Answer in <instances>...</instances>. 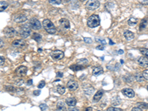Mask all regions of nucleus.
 <instances>
[{
	"mask_svg": "<svg viewBox=\"0 0 148 111\" xmlns=\"http://www.w3.org/2000/svg\"><path fill=\"white\" fill-rule=\"evenodd\" d=\"M103 72H104V70H103V68L101 67H94L93 70V74L94 76H99V75H101L103 73Z\"/></svg>",
	"mask_w": 148,
	"mask_h": 111,
	"instance_id": "18",
	"label": "nucleus"
},
{
	"mask_svg": "<svg viewBox=\"0 0 148 111\" xmlns=\"http://www.w3.org/2000/svg\"><path fill=\"white\" fill-rule=\"evenodd\" d=\"M96 49L97 50H103L104 49V47L103 45H99V46L96 47Z\"/></svg>",
	"mask_w": 148,
	"mask_h": 111,
	"instance_id": "39",
	"label": "nucleus"
},
{
	"mask_svg": "<svg viewBox=\"0 0 148 111\" xmlns=\"http://www.w3.org/2000/svg\"><path fill=\"white\" fill-rule=\"evenodd\" d=\"M147 19H143L141 22L140 25H139V30L140 31H142V30H144V29H145L146 28V27H147Z\"/></svg>",
	"mask_w": 148,
	"mask_h": 111,
	"instance_id": "23",
	"label": "nucleus"
},
{
	"mask_svg": "<svg viewBox=\"0 0 148 111\" xmlns=\"http://www.w3.org/2000/svg\"><path fill=\"white\" fill-rule=\"evenodd\" d=\"M135 79H136L137 81H139V82H142V81H144V76H143V74L141 73H137L135 75Z\"/></svg>",
	"mask_w": 148,
	"mask_h": 111,
	"instance_id": "21",
	"label": "nucleus"
},
{
	"mask_svg": "<svg viewBox=\"0 0 148 111\" xmlns=\"http://www.w3.org/2000/svg\"><path fill=\"white\" fill-rule=\"evenodd\" d=\"M56 107H57L58 110L59 111H65V110H66L65 105H64V104L62 102H59L57 103Z\"/></svg>",
	"mask_w": 148,
	"mask_h": 111,
	"instance_id": "22",
	"label": "nucleus"
},
{
	"mask_svg": "<svg viewBox=\"0 0 148 111\" xmlns=\"http://www.w3.org/2000/svg\"><path fill=\"white\" fill-rule=\"evenodd\" d=\"M98 111H100V110H98Z\"/></svg>",
	"mask_w": 148,
	"mask_h": 111,
	"instance_id": "53",
	"label": "nucleus"
},
{
	"mask_svg": "<svg viewBox=\"0 0 148 111\" xmlns=\"http://www.w3.org/2000/svg\"><path fill=\"white\" fill-rule=\"evenodd\" d=\"M39 52H42V49H41V48H39Z\"/></svg>",
	"mask_w": 148,
	"mask_h": 111,
	"instance_id": "50",
	"label": "nucleus"
},
{
	"mask_svg": "<svg viewBox=\"0 0 148 111\" xmlns=\"http://www.w3.org/2000/svg\"><path fill=\"white\" fill-rule=\"evenodd\" d=\"M77 64L79 65H82V66H85L88 64V60L86 59H81L77 60Z\"/></svg>",
	"mask_w": 148,
	"mask_h": 111,
	"instance_id": "26",
	"label": "nucleus"
},
{
	"mask_svg": "<svg viewBox=\"0 0 148 111\" xmlns=\"http://www.w3.org/2000/svg\"><path fill=\"white\" fill-rule=\"evenodd\" d=\"M4 63H5V59L2 55H1V62H0V64H1V65H2Z\"/></svg>",
	"mask_w": 148,
	"mask_h": 111,
	"instance_id": "43",
	"label": "nucleus"
},
{
	"mask_svg": "<svg viewBox=\"0 0 148 111\" xmlns=\"http://www.w3.org/2000/svg\"><path fill=\"white\" fill-rule=\"evenodd\" d=\"M131 111H142V110H141V108L138 107H133Z\"/></svg>",
	"mask_w": 148,
	"mask_h": 111,
	"instance_id": "42",
	"label": "nucleus"
},
{
	"mask_svg": "<svg viewBox=\"0 0 148 111\" xmlns=\"http://www.w3.org/2000/svg\"><path fill=\"white\" fill-rule=\"evenodd\" d=\"M80 1H82V2H85L86 0H80Z\"/></svg>",
	"mask_w": 148,
	"mask_h": 111,
	"instance_id": "51",
	"label": "nucleus"
},
{
	"mask_svg": "<svg viewBox=\"0 0 148 111\" xmlns=\"http://www.w3.org/2000/svg\"><path fill=\"white\" fill-rule=\"evenodd\" d=\"M28 71V68L24 66H20L19 67H17V69L16 70V73H17V75L20 76H24Z\"/></svg>",
	"mask_w": 148,
	"mask_h": 111,
	"instance_id": "14",
	"label": "nucleus"
},
{
	"mask_svg": "<svg viewBox=\"0 0 148 111\" xmlns=\"http://www.w3.org/2000/svg\"><path fill=\"white\" fill-rule=\"evenodd\" d=\"M51 57L54 60H60L64 57V53L62 50H55L51 53Z\"/></svg>",
	"mask_w": 148,
	"mask_h": 111,
	"instance_id": "5",
	"label": "nucleus"
},
{
	"mask_svg": "<svg viewBox=\"0 0 148 111\" xmlns=\"http://www.w3.org/2000/svg\"><path fill=\"white\" fill-rule=\"evenodd\" d=\"M49 2L53 5H60L62 0H49Z\"/></svg>",
	"mask_w": 148,
	"mask_h": 111,
	"instance_id": "31",
	"label": "nucleus"
},
{
	"mask_svg": "<svg viewBox=\"0 0 148 111\" xmlns=\"http://www.w3.org/2000/svg\"><path fill=\"white\" fill-rule=\"evenodd\" d=\"M32 82H33V81H32V80L31 79L29 80V81H28V84L29 85H31V84H32Z\"/></svg>",
	"mask_w": 148,
	"mask_h": 111,
	"instance_id": "48",
	"label": "nucleus"
},
{
	"mask_svg": "<svg viewBox=\"0 0 148 111\" xmlns=\"http://www.w3.org/2000/svg\"><path fill=\"white\" fill-rule=\"evenodd\" d=\"M6 90L8 91H10V92H15L16 88L14 87L13 86H6Z\"/></svg>",
	"mask_w": 148,
	"mask_h": 111,
	"instance_id": "33",
	"label": "nucleus"
},
{
	"mask_svg": "<svg viewBox=\"0 0 148 111\" xmlns=\"http://www.w3.org/2000/svg\"><path fill=\"white\" fill-rule=\"evenodd\" d=\"M45 81H41L39 83V85H38V87L41 89V88H43L45 87Z\"/></svg>",
	"mask_w": 148,
	"mask_h": 111,
	"instance_id": "34",
	"label": "nucleus"
},
{
	"mask_svg": "<svg viewBox=\"0 0 148 111\" xmlns=\"http://www.w3.org/2000/svg\"><path fill=\"white\" fill-rule=\"evenodd\" d=\"M4 33L7 37H14L16 34V30L13 27H6L4 30Z\"/></svg>",
	"mask_w": 148,
	"mask_h": 111,
	"instance_id": "7",
	"label": "nucleus"
},
{
	"mask_svg": "<svg viewBox=\"0 0 148 111\" xmlns=\"http://www.w3.org/2000/svg\"><path fill=\"white\" fill-rule=\"evenodd\" d=\"M140 52L142 55H144V56H145V57H147V58H148V49L147 48H140Z\"/></svg>",
	"mask_w": 148,
	"mask_h": 111,
	"instance_id": "29",
	"label": "nucleus"
},
{
	"mask_svg": "<svg viewBox=\"0 0 148 111\" xmlns=\"http://www.w3.org/2000/svg\"><path fill=\"white\" fill-rule=\"evenodd\" d=\"M1 48H2V39H1Z\"/></svg>",
	"mask_w": 148,
	"mask_h": 111,
	"instance_id": "49",
	"label": "nucleus"
},
{
	"mask_svg": "<svg viewBox=\"0 0 148 111\" xmlns=\"http://www.w3.org/2000/svg\"><path fill=\"white\" fill-rule=\"evenodd\" d=\"M83 111H93V108L92 107H87Z\"/></svg>",
	"mask_w": 148,
	"mask_h": 111,
	"instance_id": "45",
	"label": "nucleus"
},
{
	"mask_svg": "<svg viewBox=\"0 0 148 111\" xmlns=\"http://www.w3.org/2000/svg\"><path fill=\"white\" fill-rule=\"evenodd\" d=\"M27 16H25L24 14H16V16H14V19L16 22L18 23H22L24 22L27 20Z\"/></svg>",
	"mask_w": 148,
	"mask_h": 111,
	"instance_id": "10",
	"label": "nucleus"
},
{
	"mask_svg": "<svg viewBox=\"0 0 148 111\" xmlns=\"http://www.w3.org/2000/svg\"><path fill=\"white\" fill-rule=\"evenodd\" d=\"M122 93L128 97V98H133L135 96V93L133 91V90L131 88H125L122 90Z\"/></svg>",
	"mask_w": 148,
	"mask_h": 111,
	"instance_id": "9",
	"label": "nucleus"
},
{
	"mask_svg": "<svg viewBox=\"0 0 148 111\" xmlns=\"http://www.w3.org/2000/svg\"><path fill=\"white\" fill-rule=\"evenodd\" d=\"M87 26L91 27V28L96 27L99 26V24H100V18L98 15L93 14L87 19Z\"/></svg>",
	"mask_w": 148,
	"mask_h": 111,
	"instance_id": "2",
	"label": "nucleus"
},
{
	"mask_svg": "<svg viewBox=\"0 0 148 111\" xmlns=\"http://www.w3.org/2000/svg\"><path fill=\"white\" fill-rule=\"evenodd\" d=\"M31 30L30 28V27L28 24H24L21 27L20 30H19V35L21 36V37L22 38H27L31 35Z\"/></svg>",
	"mask_w": 148,
	"mask_h": 111,
	"instance_id": "3",
	"label": "nucleus"
},
{
	"mask_svg": "<svg viewBox=\"0 0 148 111\" xmlns=\"http://www.w3.org/2000/svg\"><path fill=\"white\" fill-rule=\"evenodd\" d=\"M57 92L60 94H64L65 92V87L62 85H59L57 86Z\"/></svg>",
	"mask_w": 148,
	"mask_h": 111,
	"instance_id": "27",
	"label": "nucleus"
},
{
	"mask_svg": "<svg viewBox=\"0 0 148 111\" xmlns=\"http://www.w3.org/2000/svg\"><path fill=\"white\" fill-rule=\"evenodd\" d=\"M110 45H114V42H113V41L111 39H110Z\"/></svg>",
	"mask_w": 148,
	"mask_h": 111,
	"instance_id": "47",
	"label": "nucleus"
},
{
	"mask_svg": "<svg viewBox=\"0 0 148 111\" xmlns=\"http://www.w3.org/2000/svg\"><path fill=\"white\" fill-rule=\"evenodd\" d=\"M56 76L57 77H62L63 73H62V72H57L56 73Z\"/></svg>",
	"mask_w": 148,
	"mask_h": 111,
	"instance_id": "41",
	"label": "nucleus"
},
{
	"mask_svg": "<svg viewBox=\"0 0 148 111\" xmlns=\"http://www.w3.org/2000/svg\"><path fill=\"white\" fill-rule=\"evenodd\" d=\"M40 109L42 110V111H47L48 110V107L47 106L46 104H41L39 105Z\"/></svg>",
	"mask_w": 148,
	"mask_h": 111,
	"instance_id": "30",
	"label": "nucleus"
},
{
	"mask_svg": "<svg viewBox=\"0 0 148 111\" xmlns=\"http://www.w3.org/2000/svg\"><path fill=\"white\" fill-rule=\"evenodd\" d=\"M12 45L16 48H22L26 45V42L23 39H16L12 42Z\"/></svg>",
	"mask_w": 148,
	"mask_h": 111,
	"instance_id": "8",
	"label": "nucleus"
},
{
	"mask_svg": "<svg viewBox=\"0 0 148 111\" xmlns=\"http://www.w3.org/2000/svg\"><path fill=\"white\" fill-rule=\"evenodd\" d=\"M124 36H125V39L127 40V41H131L135 37L134 33L130 31H126L124 33Z\"/></svg>",
	"mask_w": 148,
	"mask_h": 111,
	"instance_id": "16",
	"label": "nucleus"
},
{
	"mask_svg": "<svg viewBox=\"0 0 148 111\" xmlns=\"http://www.w3.org/2000/svg\"><path fill=\"white\" fill-rule=\"evenodd\" d=\"M138 63L142 67H148V58L145 56H141L138 59Z\"/></svg>",
	"mask_w": 148,
	"mask_h": 111,
	"instance_id": "12",
	"label": "nucleus"
},
{
	"mask_svg": "<svg viewBox=\"0 0 148 111\" xmlns=\"http://www.w3.org/2000/svg\"><path fill=\"white\" fill-rule=\"evenodd\" d=\"M67 87L70 90H76L78 87V83L76 81L73 80H70L68 82L67 84Z\"/></svg>",
	"mask_w": 148,
	"mask_h": 111,
	"instance_id": "11",
	"label": "nucleus"
},
{
	"mask_svg": "<svg viewBox=\"0 0 148 111\" xmlns=\"http://www.w3.org/2000/svg\"><path fill=\"white\" fill-rule=\"evenodd\" d=\"M104 92L102 90H99L93 96V102H98L100 99H101V97L103 96Z\"/></svg>",
	"mask_w": 148,
	"mask_h": 111,
	"instance_id": "17",
	"label": "nucleus"
},
{
	"mask_svg": "<svg viewBox=\"0 0 148 111\" xmlns=\"http://www.w3.org/2000/svg\"><path fill=\"white\" fill-rule=\"evenodd\" d=\"M107 111H122V110L120 108L114 107H110L107 109Z\"/></svg>",
	"mask_w": 148,
	"mask_h": 111,
	"instance_id": "32",
	"label": "nucleus"
},
{
	"mask_svg": "<svg viewBox=\"0 0 148 111\" xmlns=\"http://www.w3.org/2000/svg\"><path fill=\"white\" fill-rule=\"evenodd\" d=\"M70 68L73 71H82L84 69V66H82V65H79V64H73L70 66Z\"/></svg>",
	"mask_w": 148,
	"mask_h": 111,
	"instance_id": "19",
	"label": "nucleus"
},
{
	"mask_svg": "<svg viewBox=\"0 0 148 111\" xmlns=\"http://www.w3.org/2000/svg\"><path fill=\"white\" fill-rule=\"evenodd\" d=\"M84 41H85L86 43H87V44H90V43H92V39H91L90 38H88V37H85V38H84Z\"/></svg>",
	"mask_w": 148,
	"mask_h": 111,
	"instance_id": "37",
	"label": "nucleus"
},
{
	"mask_svg": "<svg viewBox=\"0 0 148 111\" xmlns=\"http://www.w3.org/2000/svg\"><path fill=\"white\" fill-rule=\"evenodd\" d=\"M8 2H5V1H2V2H1V3H0V11L1 12H2V11H4L6 8H8Z\"/></svg>",
	"mask_w": 148,
	"mask_h": 111,
	"instance_id": "25",
	"label": "nucleus"
},
{
	"mask_svg": "<svg viewBox=\"0 0 148 111\" xmlns=\"http://www.w3.org/2000/svg\"><path fill=\"white\" fill-rule=\"evenodd\" d=\"M100 6V2L99 0H89L86 3V8L90 10H94Z\"/></svg>",
	"mask_w": 148,
	"mask_h": 111,
	"instance_id": "4",
	"label": "nucleus"
},
{
	"mask_svg": "<svg viewBox=\"0 0 148 111\" xmlns=\"http://www.w3.org/2000/svg\"><path fill=\"white\" fill-rule=\"evenodd\" d=\"M141 4H142V5H148V0H143V1L141 2Z\"/></svg>",
	"mask_w": 148,
	"mask_h": 111,
	"instance_id": "44",
	"label": "nucleus"
},
{
	"mask_svg": "<svg viewBox=\"0 0 148 111\" xmlns=\"http://www.w3.org/2000/svg\"><path fill=\"white\" fill-rule=\"evenodd\" d=\"M65 102H66V104H67L68 106L74 107V106L76 104V103H77V101H76V99L74 97H69V98H68V99H66Z\"/></svg>",
	"mask_w": 148,
	"mask_h": 111,
	"instance_id": "15",
	"label": "nucleus"
},
{
	"mask_svg": "<svg viewBox=\"0 0 148 111\" xmlns=\"http://www.w3.org/2000/svg\"><path fill=\"white\" fill-rule=\"evenodd\" d=\"M68 111H79L77 107H70V108H68Z\"/></svg>",
	"mask_w": 148,
	"mask_h": 111,
	"instance_id": "38",
	"label": "nucleus"
},
{
	"mask_svg": "<svg viewBox=\"0 0 148 111\" xmlns=\"http://www.w3.org/2000/svg\"><path fill=\"white\" fill-rule=\"evenodd\" d=\"M138 22H139L138 19L134 18V17L130 18L129 20H128V24H129L130 26H135L136 24H138Z\"/></svg>",
	"mask_w": 148,
	"mask_h": 111,
	"instance_id": "20",
	"label": "nucleus"
},
{
	"mask_svg": "<svg viewBox=\"0 0 148 111\" xmlns=\"http://www.w3.org/2000/svg\"><path fill=\"white\" fill-rule=\"evenodd\" d=\"M96 41L99 42L101 45H105L106 44V41L104 39H96Z\"/></svg>",
	"mask_w": 148,
	"mask_h": 111,
	"instance_id": "36",
	"label": "nucleus"
},
{
	"mask_svg": "<svg viewBox=\"0 0 148 111\" xmlns=\"http://www.w3.org/2000/svg\"><path fill=\"white\" fill-rule=\"evenodd\" d=\"M30 25L33 30H40L42 28V24L38 19H32L30 21Z\"/></svg>",
	"mask_w": 148,
	"mask_h": 111,
	"instance_id": "6",
	"label": "nucleus"
},
{
	"mask_svg": "<svg viewBox=\"0 0 148 111\" xmlns=\"http://www.w3.org/2000/svg\"><path fill=\"white\" fill-rule=\"evenodd\" d=\"M41 93V91L40 90H34L33 91V95H39Z\"/></svg>",
	"mask_w": 148,
	"mask_h": 111,
	"instance_id": "40",
	"label": "nucleus"
},
{
	"mask_svg": "<svg viewBox=\"0 0 148 111\" xmlns=\"http://www.w3.org/2000/svg\"><path fill=\"white\" fill-rule=\"evenodd\" d=\"M42 25H43V27L45 28V30L48 33H50V34H54L56 33V29L53 23L49 20V19H45L43 20V22H42Z\"/></svg>",
	"mask_w": 148,
	"mask_h": 111,
	"instance_id": "1",
	"label": "nucleus"
},
{
	"mask_svg": "<svg viewBox=\"0 0 148 111\" xmlns=\"http://www.w3.org/2000/svg\"><path fill=\"white\" fill-rule=\"evenodd\" d=\"M137 107L141 108V109H145V110L148 108L147 104L144 103V102H139L137 104Z\"/></svg>",
	"mask_w": 148,
	"mask_h": 111,
	"instance_id": "28",
	"label": "nucleus"
},
{
	"mask_svg": "<svg viewBox=\"0 0 148 111\" xmlns=\"http://www.w3.org/2000/svg\"><path fill=\"white\" fill-rule=\"evenodd\" d=\"M59 24L63 28H64V29H69V28H70V22H69L68 19H65V18L61 19L59 20Z\"/></svg>",
	"mask_w": 148,
	"mask_h": 111,
	"instance_id": "13",
	"label": "nucleus"
},
{
	"mask_svg": "<svg viewBox=\"0 0 148 111\" xmlns=\"http://www.w3.org/2000/svg\"><path fill=\"white\" fill-rule=\"evenodd\" d=\"M142 74H143V76H144V78L145 79L148 80V70L144 71H143V73H142Z\"/></svg>",
	"mask_w": 148,
	"mask_h": 111,
	"instance_id": "35",
	"label": "nucleus"
},
{
	"mask_svg": "<svg viewBox=\"0 0 148 111\" xmlns=\"http://www.w3.org/2000/svg\"><path fill=\"white\" fill-rule=\"evenodd\" d=\"M32 38H33V39H34L36 41L39 42V41L42 40V36H41L40 34H39V33H34L33 34Z\"/></svg>",
	"mask_w": 148,
	"mask_h": 111,
	"instance_id": "24",
	"label": "nucleus"
},
{
	"mask_svg": "<svg viewBox=\"0 0 148 111\" xmlns=\"http://www.w3.org/2000/svg\"><path fill=\"white\" fill-rule=\"evenodd\" d=\"M147 90H148V85H147Z\"/></svg>",
	"mask_w": 148,
	"mask_h": 111,
	"instance_id": "52",
	"label": "nucleus"
},
{
	"mask_svg": "<svg viewBox=\"0 0 148 111\" xmlns=\"http://www.w3.org/2000/svg\"><path fill=\"white\" fill-rule=\"evenodd\" d=\"M118 53H119V54H122V53H124V51H123L122 50H118Z\"/></svg>",
	"mask_w": 148,
	"mask_h": 111,
	"instance_id": "46",
	"label": "nucleus"
}]
</instances>
